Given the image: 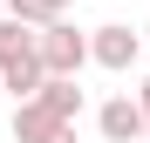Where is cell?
Instances as JSON below:
<instances>
[{"label": "cell", "mask_w": 150, "mask_h": 143, "mask_svg": "<svg viewBox=\"0 0 150 143\" xmlns=\"http://www.w3.org/2000/svg\"><path fill=\"white\" fill-rule=\"evenodd\" d=\"M34 61H41V75L75 82V75H82V61H89V34H75L68 20H48V27L34 34Z\"/></svg>", "instance_id": "cell-1"}, {"label": "cell", "mask_w": 150, "mask_h": 143, "mask_svg": "<svg viewBox=\"0 0 150 143\" xmlns=\"http://www.w3.org/2000/svg\"><path fill=\"white\" fill-rule=\"evenodd\" d=\"M14 136L21 143H75V123H62V116H48L34 102H14Z\"/></svg>", "instance_id": "cell-2"}, {"label": "cell", "mask_w": 150, "mask_h": 143, "mask_svg": "<svg viewBox=\"0 0 150 143\" xmlns=\"http://www.w3.org/2000/svg\"><path fill=\"white\" fill-rule=\"evenodd\" d=\"M143 55V34H130V27H96V41H89V61H103V68H130Z\"/></svg>", "instance_id": "cell-3"}, {"label": "cell", "mask_w": 150, "mask_h": 143, "mask_svg": "<svg viewBox=\"0 0 150 143\" xmlns=\"http://www.w3.org/2000/svg\"><path fill=\"white\" fill-rule=\"evenodd\" d=\"M96 123H103V136H109V143H143V109L130 102V95H109Z\"/></svg>", "instance_id": "cell-4"}, {"label": "cell", "mask_w": 150, "mask_h": 143, "mask_svg": "<svg viewBox=\"0 0 150 143\" xmlns=\"http://www.w3.org/2000/svg\"><path fill=\"white\" fill-rule=\"evenodd\" d=\"M28 102H34V109H48V116H62V123H75V116H82V89L48 75V82H41L34 95H28Z\"/></svg>", "instance_id": "cell-5"}, {"label": "cell", "mask_w": 150, "mask_h": 143, "mask_svg": "<svg viewBox=\"0 0 150 143\" xmlns=\"http://www.w3.org/2000/svg\"><path fill=\"white\" fill-rule=\"evenodd\" d=\"M7 7V20H21V27H48V20H62V7H75V0H0Z\"/></svg>", "instance_id": "cell-6"}, {"label": "cell", "mask_w": 150, "mask_h": 143, "mask_svg": "<svg viewBox=\"0 0 150 143\" xmlns=\"http://www.w3.org/2000/svg\"><path fill=\"white\" fill-rule=\"evenodd\" d=\"M21 61H34V34L21 27V20H0V75L21 68Z\"/></svg>", "instance_id": "cell-7"}, {"label": "cell", "mask_w": 150, "mask_h": 143, "mask_svg": "<svg viewBox=\"0 0 150 143\" xmlns=\"http://www.w3.org/2000/svg\"><path fill=\"white\" fill-rule=\"evenodd\" d=\"M137 109H143V143H150V82L137 89Z\"/></svg>", "instance_id": "cell-8"}]
</instances>
